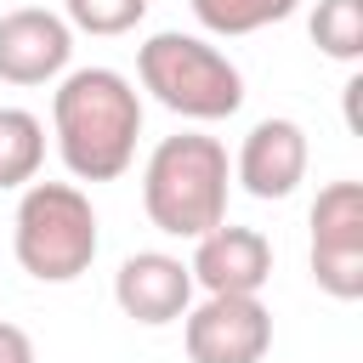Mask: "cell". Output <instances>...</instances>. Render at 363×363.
<instances>
[{
    "label": "cell",
    "mask_w": 363,
    "mask_h": 363,
    "mask_svg": "<svg viewBox=\"0 0 363 363\" xmlns=\"http://www.w3.org/2000/svg\"><path fill=\"white\" fill-rule=\"evenodd\" d=\"M51 136L74 182H113L136 159L142 96L119 68H68L51 96Z\"/></svg>",
    "instance_id": "cell-1"
},
{
    "label": "cell",
    "mask_w": 363,
    "mask_h": 363,
    "mask_svg": "<svg viewBox=\"0 0 363 363\" xmlns=\"http://www.w3.org/2000/svg\"><path fill=\"white\" fill-rule=\"evenodd\" d=\"M227 187H233V164L227 147L216 136L182 130L164 136L147 153L142 170V210L159 233L170 238H204L210 227L227 221Z\"/></svg>",
    "instance_id": "cell-2"
},
{
    "label": "cell",
    "mask_w": 363,
    "mask_h": 363,
    "mask_svg": "<svg viewBox=\"0 0 363 363\" xmlns=\"http://www.w3.org/2000/svg\"><path fill=\"white\" fill-rule=\"evenodd\" d=\"M136 74H142V91H153L159 108L182 113V119H233L244 108V74L227 51H216L210 40L199 34H182V28H164L153 40H142L136 51Z\"/></svg>",
    "instance_id": "cell-3"
},
{
    "label": "cell",
    "mask_w": 363,
    "mask_h": 363,
    "mask_svg": "<svg viewBox=\"0 0 363 363\" xmlns=\"http://www.w3.org/2000/svg\"><path fill=\"white\" fill-rule=\"evenodd\" d=\"M96 210L74 182H28L11 216L17 267L40 284H74L96 261Z\"/></svg>",
    "instance_id": "cell-4"
},
{
    "label": "cell",
    "mask_w": 363,
    "mask_h": 363,
    "mask_svg": "<svg viewBox=\"0 0 363 363\" xmlns=\"http://www.w3.org/2000/svg\"><path fill=\"white\" fill-rule=\"evenodd\" d=\"M312 284L335 301L363 295V187L329 182L312 199Z\"/></svg>",
    "instance_id": "cell-5"
},
{
    "label": "cell",
    "mask_w": 363,
    "mask_h": 363,
    "mask_svg": "<svg viewBox=\"0 0 363 363\" xmlns=\"http://www.w3.org/2000/svg\"><path fill=\"white\" fill-rule=\"evenodd\" d=\"M193 363H261L272 352V312L261 295H204L182 318Z\"/></svg>",
    "instance_id": "cell-6"
},
{
    "label": "cell",
    "mask_w": 363,
    "mask_h": 363,
    "mask_svg": "<svg viewBox=\"0 0 363 363\" xmlns=\"http://www.w3.org/2000/svg\"><path fill=\"white\" fill-rule=\"evenodd\" d=\"M74 28L45 6H17L0 17V79L6 85H51L68 74Z\"/></svg>",
    "instance_id": "cell-7"
},
{
    "label": "cell",
    "mask_w": 363,
    "mask_h": 363,
    "mask_svg": "<svg viewBox=\"0 0 363 363\" xmlns=\"http://www.w3.org/2000/svg\"><path fill=\"white\" fill-rule=\"evenodd\" d=\"M193 284L204 295H261V284L272 278V244L255 227H210L204 238H193V261H187Z\"/></svg>",
    "instance_id": "cell-8"
},
{
    "label": "cell",
    "mask_w": 363,
    "mask_h": 363,
    "mask_svg": "<svg viewBox=\"0 0 363 363\" xmlns=\"http://www.w3.org/2000/svg\"><path fill=\"white\" fill-rule=\"evenodd\" d=\"M113 301H119L125 318H136V323H147V329L176 323V318H187V306H193V272H187L182 255L136 250V255H125L119 272H113Z\"/></svg>",
    "instance_id": "cell-9"
},
{
    "label": "cell",
    "mask_w": 363,
    "mask_h": 363,
    "mask_svg": "<svg viewBox=\"0 0 363 363\" xmlns=\"http://www.w3.org/2000/svg\"><path fill=\"white\" fill-rule=\"evenodd\" d=\"M233 182L250 199H289L306 182V130L295 119H255L250 136L238 142L233 159Z\"/></svg>",
    "instance_id": "cell-10"
},
{
    "label": "cell",
    "mask_w": 363,
    "mask_h": 363,
    "mask_svg": "<svg viewBox=\"0 0 363 363\" xmlns=\"http://www.w3.org/2000/svg\"><path fill=\"white\" fill-rule=\"evenodd\" d=\"M45 164V125L28 108H0V193L28 187Z\"/></svg>",
    "instance_id": "cell-11"
},
{
    "label": "cell",
    "mask_w": 363,
    "mask_h": 363,
    "mask_svg": "<svg viewBox=\"0 0 363 363\" xmlns=\"http://www.w3.org/2000/svg\"><path fill=\"white\" fill-rule=\"evenodd\" d=\"M187 6H193V17H199L210 34L233 40V34H255V28H267V23H284L301 0H187Z\"/></svg>",
    "instance_id": "cell-12"
},
{
    "label": "cell",
    "mask_w": 363,
    "mask_h": 363,
    "mask_svg": "<svg viewBox=\"0 0 363 363\" xmlns=\"http://www.w3.org/2000/svg\"><path fill=\"white\" fill-rule=\"evenodd\" d=\"M312 45L335 62H357L363 57V0H318L312 11Z\"/></svg>",
    "instance_id": "cell-13"
},
{
    "label": "cell",
    "mask_w": 363,
    "mask_h": 363,
    "mask_svg": "<svg viewBox=\"0 0 363 363\" xmlns=\"http://www.w3.org/2000/svg\"><path fill=\"white\" fill-rule=\"evenodd\" d=\"M147 17V0H62V23L79 34H130Z\"/></svg>",
    "instance_id": "cell-14"
},
{
    "label": "cell",
    "mask_w": 363,
    "mask_h": 363,
    "mask_svg": "<svg viewBox=\"0 0 363 363\" xmlns=\"http://www.w3.org/2000/svg\"><path fill=\"white\" fill-rule=\"evenodd\" d=\"M0 363H34V340L6 318H0Z\"/></svg>",
    "instance_id": "cell-15"
}]
</instances>
